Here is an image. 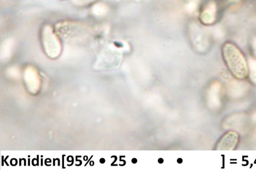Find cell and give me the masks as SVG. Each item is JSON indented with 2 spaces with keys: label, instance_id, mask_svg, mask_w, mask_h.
<instances>
[{
  "label": "cell",
  "instance_id": "obj_4",
  "mask_svg": "<svg viewBox=\"0 0 256 170\" xmlns=\"http://www.w3.org/2000/svg\"><path fill=\"white\" fill-rule=\"evenodd\" d=\"M216 5L212 1L210 2L202 11L200 18L201 22L206 25L212 24L216 20Z\"/></svg>",
  "mask_w": 256,
  "mask_h": 170
},
{
  "label": "cell",
  "instance_id": "obj_10",
  "mask_svg": "<svg viewBox=\"0 0 256 170\" xmlns=\"http://www.w3.org/2000/svg\"><path fill=\"white\" fill-rule=\"evenodd\" d=\"M178 161V163L180 164V163L182 162V159L179 158V159H178V161Z\"/></svg>",
  "mask_w": 256,
  "mask_h": 170
},
{
  "label": "cell",
  "instance_id": "obj_1",
  "mask_svg": "<svg viewBox=\"0 0 256 170\" xmlns=\"http://www.w3.org/2000/svg\"><path fill=\"white\" fill-rule=\"evenodd\" d=\"M224 61L232 75L242 80L248 76V65L243 54L234 44L226 42L222 48Z\"/></svg>",
  "mask_w": 256,
  "mask_h": 170
},
{
  "label": "cell",
  "instance_id": "obj_3",
  "mask_svg": "<svg viewBox=\"0 0 256 170\" xmlns=\"http://www.w3.org/2000/svg\"><path fill=\"white\" fill-rule=\"evenodd\" d=\"M238 135L234 131L226 133L219 141L216 150L220 151H232L236 147L238 142Z\"/></svg>",
  "mask_w": 256,
  "mask_h": 170
},
{
  "label": "cell",
  "instance_id": "obj_6",
  "mask_svg": "<svg viewBox=\"0 0 256 170\" xmlns=\"http://www.w3.org/2000/svg\"><path fill=\"white\" fill-rule=\"evenodd\" d=\"M91 11L94 15L100 16L106 13L108 7L102 3H96L92 7Z\"/></svg>",
  "mask_w": 256,
  "mask_h": 170
},
{
  "label": "cell",
  "instance_id": "obj_8",
  "mask_svg": "<svg viewBox=\"0 0 256 170\" xmlns=\"http://www.w3.org/2000/svg\"><path fill=\"white\" fill-rule=\"evenodd\" d=\"M252 50L256 58V36L252 37L251 41Z\"/></svg>",
  "mask_w": 256,
  "mask_h": 170
},
{
  "label": "cell",
  "instance_id": "obj_2",
  "mask_svg": "<svg viewBox=\"0 0 256 170\" xmlns=\"http://www.w3.org/2000/svg\"><path fill=\"white\" fill-rule=\"evenodd\" d=\"M40 41L44 53L51 58L58 57L62 50V43L54 27L44 25L40 30Z\"/></svg>",
  "mask_w": 256,
  "mask_h": 170
},
{
  "label": "cell",
  "instance_id": "obj_5",
  "mask_svg": "<svg viewBox=\"0 0 256 170\" xmlns=\"http://www.w3.org/2000/svg\"><path fill=\"white\" fill-rule=\"evenodd\" d=\"M248 76L250 82L256 85V59L250 58L248 60Z\"/></svg>",
  "mask_w": 256,
  "mask_h": 170
},
{
  "label": "cell",
  "instance_id": "obj_7",
  "mask_svg": "<svg viewBox=\"0 0 256 170\" xmlns=\"http://www.w3.org/2000/svg\"><path fill=\"white\" fill-rule=\"evenodd\" d=\"M98 0H72V3L80 7L86 6L92 4Z\"/></svg>",
  "mask_w": 256,
  "mask_h": 170
},
{
  "label": "cell",
  "instance_id": "obj_9",
  "mask_svg": "<svg viewBox=\"0 0 256 170\" xmlns=\"http://www.w3.org/2000/svg\"><path fill=\"white\" fill-rule=\"evenodd\" d=\"M158 162L159 163L161 164L163 162V160L162 158L158 159Z\"/></svg>",
  "mask_w": 256,
  "mask_h": 170
}]
</instances>
